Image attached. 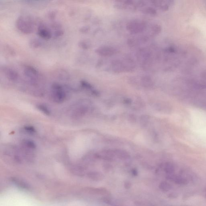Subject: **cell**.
Here are the masks:
<instances>
[{"instance_id": "1", "label": "cell", "mask_w": 206, "mask_h": 206, "mask_svg": "<svg viewBox=\"0 0 206 206\" xmlns=\"http://www.w3.org/2000/svg\"><path fill=\"white\" fill-rule=\"evenodd\" d=\"M34 26L33 19L27 16H20L16 22L17 29L25 34L32 33L34 30Z\"/></svg>"}, {"instance_id": "19", "label": "cell", "mask_w": 206, "mask_h": 206, "mask_svg": "<svg viewBox=\"0 0 206 206\" xmlns=\"http://www.w3.org/2000/svg\"><path fill=\"white\" fill-rule=\"evenodd\" d=\"M162 27L158 24L153 25L151 27L152 33L154 35H158L162 31Z\"/></svg>"}, {"instance_id": "30", "label": "cell", "mask_w": 206, "mask_h": 206, "mask_svg": "<svg viewBox=\"0 0 206 206\" xmlns=\"http://www.w3.org/2000/svg\"><path fill=\"white\" fill-rule=\"evenodd\" d=\"M132 174L134 176H137V175H138V172H137V170L135 169H133L132 170Z\"/></svg>"}, {"instance_id": "25", "label": "cell", "mask_w": 206, "mask_h": 206, "mask_svg": "<svg viewBox=\"0 0 206 206\" xmlns=\"http://www.w3.org/2000/svg\"><path fill=\"white\" fill-rule=\"evenodd\" d=\"M78 45L80 48L84 50H87L90 48L89 44L86 40H82L79 42Z\"/></svg>"}, {"instance_id": "8", "label": "cell", "mask_w": 206, "mask_h": 206, "mask_svg": "<svg viewBox=\"0 0 206 206\" xmlns=\"http://www.w3.org/2000/svg\"><path fill=\"white\" fill-rule=\"evenodd\" d=\"M37 33L41 38L49 40L52 37L51 29L43 23H40L37 27Z\"/></svg>"}, {"instance_id": "9", "label": "cell", "mask_w": 206, "mask_h": 206, "mask_svg": "<svg viewBox=\"0 0 206 206\" xmlns=\"http://www.w3.org/2000/svg\"><path fill=\"white\" fill-rule=\"evenodd\" d=\"M50 29L52 32V37L54 38H58L64 34V30L62 26L57 22L52 23Z\"/></svg>"}, {"instance_id": "13", "label": "cell", "mask_w": 206, "mask_h": 206, "mask_svg": "<svg viewBox=\"0 0 206 206\" xmlns=\"http://www.w3.org/2000/svg\"><path fill=\"white\" fill-rule=\"evenodd\" d=\"M141 85L146 88H152L154 86L153 80L149 76H144L141 78Z\"/></svg>"}, {"instance_id": "20", "label": "cell", "mask_w": 206, "mask_h": 206, "mask_svg": "<svg viewBox=\"0 0 206 206\" xmlns=\"http://www.w3.org/2000/svg\"><path fill=\"white\" fill-rule=\"evenodd\" d=\"M102 201L106 204L111 206H122L118 202H116L113 200L110 199L109 198L104 197V198H102Z\"/></svg>"}, {"instance_id": "3", "label": "cell", "mask_w": 206, "mask_h": 206, "mask_svg": "<svg viewBox=\"0 0 206 206\" xmlns=\"http://www.w3.org/2000/svg\"><path fill=\"white\" fill-rule=\"evenodd\" d=\"M146 24L145 22L138 20L130 21L126 25V29L128 32L133 34L142 33L145 30Z\"/></svg>"}, {"instance_id": "12", "label": "cell", "mask_w": 206, "mask_h": 206, "mask_svg": "<svg viewBox=\"0 0 206 206\" xmlns=\"http://www.w3.org/2000/svg\"><path fill=\"white\" fill-rule=\"evenodd\" d=\"M87 176L90 179L95 181L103 180L104 176L102 173L97 172H92L87 173Z\"/></svg>"}, {"instance_id": "10", "label": "cell", "mask_w": 206, "mask_h": 206, "mask_svg": "<svg viewBox=\"0 0 206 206\" xmlns=\"http://www.w3.org/2000/svg\"><path fill=\"white\" fill-rule=\"evenodd\" d=\"M153 5L158 7L161 10L165 12L168 10L170 6L173 4V1H151Z\"/></svg>"}, {"instance_id": "24", "label": "cell", "mask_w": 206, "mask_h": 206, "mask_svg": "<svg viewBox=\"0 0 206 206\" xmlns=\"http://www.w3.org/2000/svg\"><path fill=\"white\" fill-rule=\"evenodd\" d=\"M81 84L82 85V87L83 88L92 91V92H93L94 90L93 89V86L91 84H90L88 82H86V81L83 80L81 81L80 82Z\"/></svg>"}, {"instance_id": "17", "label": "cell", "mask_w": 206, "mask_h": 206, "mask_svg": "<svg viewBox=\"0 0 206 206\" xmlns=\"http://www.w3.org/2000/svg\"><path fill=\"white\" fill-rule=\"evenodd\" d=\"M141 12L145 14L155 16L157 15V12L155 9L153 7H146L142 10Z\"/></svg>"}, {"instance_id": "11", "label": "cell", "mask_w": 206, "mask_h": 206, "mask_svg": "<svg viewBox=\"0 0 206 206\" xmlns=\"http://www.w3.org/2000/svg\"><path fill=\"white\" fill-rule=\"evenodd\" d=\"M87 190L89 193L93 194L107 196L110 194L108 190L104 188H89Z\"/></svg>"}, {"instance_id": "15", "label": "cell", "mask_w": 206, "mask_h": 206, "mask_svg": "<svg viewBox=\"0 0 206 206\" xmlns=\"http://www.w3.org/2000/svg\"><path fill=\"white\" fill-rule=\"evenodd\" d=\"M114 154L116 155L120 159L125 160L129 158V155L125 151L121 150H117L115 151Z\"/></svg>"}, {"instance_id": "21", "label": "cell", "mask_w": 206, "mask_h": 206, "mask_svg": "<svg viewBox=\"0 0 206 206\" xmlns=\"http://www.w3.org/2000/svg\"><path fill=\"white\" fill-rule=\"evenodd\" d=\"M159 188L163 191L167 192L170 190L171 186L168 182L163 181L160 183Z\"/></svg>"}, {"instance_id": "29", "label": "cell", "mask_w": 206, "mask_h": 206, "mask_svg": "<svg viewBox=\"0 0 206 206\" xmlns=\"http://www.w3.org/2000/svg\"><path fill=\"white\" fill-rule=\"evenodd\" d=\"M124 185V188L127 189H129V188H130L132 186L131 183V182L128 181H126L125 182Z\"/></svg>"}, {"instance_id": "6", "label": "cell", "mask_w": 206, "mask_h": 206, "mask_svg": "<svg viewBox=\"0 0 206 206\" xmlns=\"http://www.w3.org/2000/svg\"><path fill=\"white\" fill-rule=\"evenodd\" d=\"M96 53L103 57H112L118 52L117 49L108 46H102L99 47L95 51Z\"/></svg>"}, {"instance_id": "5", "label": "cell", "mask_w": 206, "mask_h": 206, "mask_svg": "<svg viewBox=\"0 0 206 206\" xmlns=\"http://www.w3.org/2000/svg\"><path fill=\"white\" fill-rule=\"evenodd\" d=\"M23 74L30 83L36 84L40 77L38 71L32 66L26 65L23 67Z\"/></svg>"}, {"instance_id": "2", "label": "cell", "mask_w": 206, "mask_h": 206, "mask_svg": "<svg viewBox=\"0 0 206 206\" xmlns=\"http://www.w3.org/2000/svg\"><path fill=\"white\" fill-rule=\"evenodd\" d=\"M133 61L131 60L123 62L119 60H114L111 65V69L115 73H120L124 72H130L133 71L134 68Z\"/></svg>"}, {"instance_id": "7", "label": "cell", "mask_w": 206, "mask_h": 206, "mask_svg": "<svg viewBox=\"0 0 206 206\" xmlns=\"http://www.w3.org/2000/svg\"><path fill=\"white\" fill-rule=\"evenodd\" d=\"M1 70L4 74L7 79L11 82H15L18 80L19 75L18 72L14 68L9 67H3Z\"/></svg>"}, {"instance_id": "23", "label": "cell", "mask_w": 206, "mask_h": 206, "mask_svg": "<svg viewBox=\"0 0 206 206\" xmlns=\"http://www.w3.org/2000/svg\"><path fill=\"white\" fill-rule=\"evenodd\" d=\"M164 171L167 175L172 174L174 172V167L170 163H167L164 167Z\"/></svg>"}, {"instance_id": "18", "label": "cell", "mask_w": 206, "mask_h": 206, "mask_svg": "<svg viewBox=\"0 0 206 206\" xmlns=\"http://www.w3.org/2000/svg\"><path fill=\"white\" fill-rule=\"evenodd\" d=\"M22 143L25 147L30 149H34L36 148V145L34 142L29 139L23 140Z\"/></svg>"}, {"instance_id": "14", "label": "cell", "mask_w": 206, "mask_h": 206, "mask_svg": "<svg viewBox=\"0 0 206 206\" xmlns=\"http://www.w3.org/2000/svg\"><path fill=\"white\" fill-rule=\"evenodd\" d=\"M12 181L16 186L22 188V189L26 190L30 189V187L29 185L26 182L22 180H21L20 179L14 178H12Z\"/></svg>"}, {"instance_id": "4", "label": "cell", "mask_w": 206, "mask_h": 206, "mask_svg": "<svg viewBox=\"0 0 206 206\" xmlns=\"http://www.w3.org/2000/svg\"><path fill=\"white\" fill-rule=\"evenodd\" d=\"M52 97L53 100L57 103H61L64 102L66 95L62 86L57 83L52 84Z\"/></svg>"}, {"instance_id": "26", "label": "cell", "mask_w": 206, "mask_h": 206, "mask_svg": "<svg viewBox=\"0 0 206 206\" xmlns=\"http://www.w3.org/2000/svg\"><path fill=\"white\" fill-rule=\"evenodd\" d=\"M24 129L27 133L31 134H34L36 133L35 128L33 127L30 126H27L24 127Z\"/></svg>"}, {"instance_id": "27", "label": "cell", "mask_w": 206, "mask_h": 206, "mask_svg": "<svg viewBox=\"0 0 206 206\" xmlns=\"http://www.w3.org/2000/svg\"><path fill=\"white\" fill-rule=\"evenodd\" d=\"M90 30V27L89 26H84L81 27L80 32L83 33H87L89 32Z\"/></svg>"}, {"instance_id": "28", "label": "cell", "mask_w": 206, "mask_h": 206, "mask_svg": "<svg viewBox=\"0 0 206 206\" xmlns=\"http://www.w3.org/2000/svg\"><path fill=\"white\" fill-rule=\"evenodd\" d=\"M56 15H57V12H55V11H53L49 12L48 16L50 19H54Z\"/></svg>"}, {"instance_id": "16", "label": "cell", "mask_w": 206, "mask_h": 206, "mask_svg": "<svg viewBox=\"0 0 206 206\" xmlns=\"http://www.w3.org/2000/svg\"><path fill=\"white\" fill-rule=\"evenodd\" d=\"M42 42L37 38H33L30 42V45L31 48H37L42 47Z\"/></svg>"}, {"instance_id": "22", "label": "cell", "mask_w": 206, "mask_h": 206, "mask_svg": "<svg viewBox=\"0 0 206 206\" xmlns=\"http://www.w3.org/2000/svg\"><path fill=\"white\" fill-rule=\"evenodd\" d=\"M37 108L45 114L49 115L51 114V112L48 107L43 104H39L37 106Z\"/></svg>"}]
</instances>
